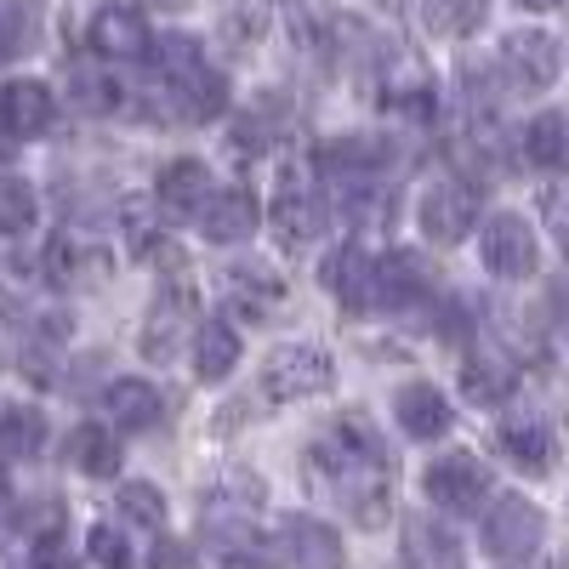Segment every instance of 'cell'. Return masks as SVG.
Segmentation results:
<instances>
[{
	"mask_svg": "<svg viewBox=\"0 0 569 569\" xmlns=\"http://www.w3.org/2000/svg\"><path fill=\"white\" fill-rule=\"evenodd\" d=\"M154 58H160V74H166L171 114L194 120V126H206V120L228 114V98H233V91H228V74L206 63L200 40H188V34H160Z\"/></svg>",
	"mask_w": 569,
	"mask_h": 569,
	"instance_id": "cell-1",
	"label": "cell"
},
{
	"mask_svg": "<svg viewBox=\"0 0 569 569\" xmlns=\"http://www.w3.org/2000/svg\"><path fill=\"white\" fill-rule=\"evenodd\" d=\"M479 188H472L467 177H433L416 194V228L427 246H461L472 228H479Z\"/></svg>",
	"mask_w": 569,
	"mask_h": 569,
	"instance_id": "cell-2",
	"label": "cell"
},
{
	"mask_svg": "<svg viewBox=\"0 0 569 569\" xmlns=\"http://www.w3.org/2000/svg\"><path fill=\"white\" fill-rule=\"evenodd\" d=\"M479 262L490 279H507V284L530 279L541 268V240H536L530 217L525 211H490L479 222Z\"/></svg>",
	"mask_w": 569,
	"mask_h": 569,
	"instance_id": "cell-3",
	"label": "cell"
},
{
	"mask_svg": "<svg viewBox=\"0 0 569 569\" xmlns=\"http://www.w3.org/2000/svg\"><path fill=\"white\" fill-rule=\"evenodd\" d=\"M421 490L439 512H479V507H490L496 479L472 450H445V456H433L421 467Z\"/></svg>",
	"mask_w": 569,
	"mask_h": 569,
	"instance_id": "cell-4",
	"label": "cell"
},
{
	"mask_svg": "<svg viewBox=\"0 0 569 569\" xmlns=\"http://www.w3.org/2000/svg\"><path fill=\"white\" fill-rule=\"evenodd\" d=\"M330 382H337V365H330V353L319 342H284L262 365V393L279 405L319 399V393H330Z\"/></svg>",
	"mask_w": 569,
	"mask_h": 569,
	"instance_id": "cell-5",
	"label": "cell"
},
{
	"mask_svg": "<svg viewBox=\"0 0 569 569\" xmlns=\"http://www.w3.org/2000/svg\"><path fill=\"white\" fill-rule=\"evenodd\" d=\"M268 222L279 233V246H313L330 228V200L308 171H284L273 200H268Z\"/></svg>",
	"mask_w": 569,
	"mask_h": 569,
	"instance_id": "cell-6",
	"label": "cell"
},
{
	"mask_svg": "<svg viewBox=\"0 0 569 569\" xmlns=\"http://www.w3.org/2000/svg\"><path fill=\"white\" fill-rule=\"evenodd\" d=\"M547 536V512L530 501V496H496L485 507V525H479V541L490 558L501 563H525Z\"/></svg>",
	"mask_w": 569,
	"mask_h": 569,
	"instance_id": "cell-7",
	"label": "cell"
},
{
	"mask_svg": "<svg viewBox=\"0 0 569 569\" xmlns=\"http://www.w3.org/2000/svg\"><path fill=\"white\" fill-rule=\"evenodd\" d=\"M319 284L342 313H370L382 308V257H370L365 246H337L319 262Z\"/></svg>",
	"mask_w": 569,
	"mask_h": 569,
	"instance_id": "cell-8",
	"label": "cell"
},
{
	"mask_svg": "<svg viewBox=\"0 0 569 569\" xmlns=\"http://www.w3.org/2000/svg\"><path fill=\"white\" fill-rule=\"evenodd\" d=\"M496 63H501L507 91H525V98H536V91H547V86L558 80L563 52H558V40H552L547 29H512V34L501 40Z\"/></svg>",
	"mask_w": 569,
	"mask_h": 569,
	"instance_id": "cell-9",
	"label": "cell"
},
{
	"mask_svg": "<svg viewBox=\"0 0 569 569\" xmlns=\"http://www.w3.org/2000/svg\"><path fill=\"white\" fill-rule=\"evenodd\" d=\"M211 194H217L211 166L194 160V154H177L154 177V217H166V222H200V211H206Z\"/></svg>",
	"mask_w": 569,
	"mask_h": 569,
	"instance_id": "cell-10",
	"label": "cell"
},
{
	"mask_svg": "<svg viewBox=\"0 0 569 569\" xmlns=\"http://www.w3.org/2000/svg\"><path fill=\"white\" fill-rule=\"evenodd\" d=\"M393 421L399 433L416 439V445H433V439H450L456 427V405L439 382H427V376H410V382L393 388Z\"/></svg>",
	"mask_w": 569,
	"mask_h": 569,
	"instance_id": "cell-11",
	"label": "cell"
},
{
	"mask_svg": "<svg viewBox=\"0 0 569 569\" xmlns=\"http://www.w3.org/2000/svg\"><path fill=\"white\" fill-rule=\"evenodd\" d=\"M273 558L279 569H348L342 536L319 525V518H284L273 530Z\"/></svg>",
	"mask_w": 569,
	"mask_h": 569,
	"instance_id": "cell-12",
	"label": "cell"
},
{
	"mask_svg": "<svg viewBox=\"0 0 569 569\" xmlns=\"http://www.w3.org/2000/svg\"><path fill=\"white\" fill-rule=\"evenodd\" d=\"M496 450L518 467V472H547L558 461V427L536 410H512L496 427Z\"/></svg>",
	"mask_w": 569,
	"mask_h": 569,
	"instance_id": "cell-13",
	"label": "cell"
},
{
	"mask_svg": "<svg viewBox=\"0 0 569 569\" xmlns=\"http://www.w3.org/2000/svg\"><path fill=\"white\" fill-rule=\"evenodd\" d=\"M58 120V98L46 80H7L0 86V137L12 142H34Z\"/></svg>",
	"mask_w": 569,
	"mask_h": 569,
	"instance_id": "cell-14",
	"label": "cell"
},
{
	"mask_svg": "<svg viewBox=\"0 0 569 569\" xmlns=\"http://www.w3.org/2000/svg\"><path fill=\"white\" fill-rule=\"evenodd\" d=\"M262 217H268L262 200L251 194V188L233 182V188H217V194L206 200V211H200V233H206L211 246H246L251 233L262 228Z\"/></svg>",
	"mask_w": 569,
	"mask_h": 569,
	"instance_id": "cell-15",
	"label": "cell"
},
{
	"mask_svg": "<svg viewBox=\"0 0 569 569\" xmlns=\"http://www.w3.org/2000/svg\"><path fill=\"white\" fill-rule=\"evenodd\" d=\"M86 40H91V52H98L103 63H137V58L154 52L149 23H142V12H131V7H103L98 18H91Z\"/></svg>",
	"mask_w": 569,
	"mask_h": 569,
	"instance_id": "cell-16",
	"label": "cell"
},
{
	"mask_svg": "<svg viewBox=\"0 0 569 569\" xmlns=\"http://www.w3.org/2000/svg\"><path fill=\"white\" fill-rule=\"evenodd\" d=\"M399 547H405V563L410 569H467L461 536L445 525V518H433V512H410Z\"/></svg>",
	"mask_w": 569,
	"mask_h": 569,
	"instance_id": "cell-17",
	"label": "cell"
},
{
	"mask_svg": "<svg viewBox=\"0 0 569 569\" xmlns=\"http://www.w3.org/2000/svg\"><path fill=\"white\" fill-rule=\"evenodd\" d=\"M222 302H233V308L251 313V319H268L284 302V279L262 257H240V262L222 268Z\"/></svg>",
	"mask_w": 569,
	"mask_h": 569,
	"instance_id": "cell-18",
	"label": "cell"
},
{
	"mask_svg": "<svg viewBox=\"0 0 569 569\" xmlns=\"http://www.w3.org/2000/svg\"><path fill=\"white\" fill-rule=\"evenodd\" d=\"M188 302H194V297H188V284H166V291H154V308H149V319H142V353H149V359L166 365L182 337H194L200 319L188 313Z\"/></svg>",
	"mask_w": 569,
	"mask_h": 569,
	"instance_id": "cell-19",
	"label": "cell"
},
{
	"mask_svg": "<svg viewBox=\"0 0 569 569\" xmlns=\"http://www.w3.org/2000/svg\"><path fill=\"white\" fill-rule=\"evenodd\" d=\"M160 388L142 382V376H114V382L103 388V421L114 427V433H149V427L160 421Z\"/></svg>",
	"mask_w": 569,
	"mask_h": 569,
	"instance_id": "cell-20",
	"label": "cell"
},
{
	"mask_svg": "<svg viewBox=\"0 0 569 569\" xmlns=\"http://www.w3.org/2000/svg\"><path fill=\"white\" fill-rule=\"evenodd\" d=\"M188 359H194V376L206 388L228 382V376L240 370V330L228 319H200L194 337H188Z\"/></svg>",
	"mask_w": 569,
	"mask_h": 569,
	"instance_id": "cell-21",
	"label": "cell"
},
{
	"mask_svg": "<svg viewBox=\"0 0 569 569\" xmlns=\"http://www.w3.org/2000/svg\"><path fill=\"white\" fill-rule=\"evenodd\" d=\"M120 439H114V427L109 421H80L74 433L63 439V461L74 472H86V479H114L120 472Z\"/></svg>",
	"mask_w": 569,
	"mask_h": 569,
	"instance_id": "cell-22",
	"label": "cell"
},
{
	"mask_svg": "<svg viewBox=\"0 0 569 569\" xmlns=\"http://www.w3.org/2000/svg\"><path fill=\"white\" fill-rule=\"evenodd\" d=\"M433 297V268H427V257L421 251H388L382 257V308H393V313H405V308H416V302H427Z\"/></svg>",
	"mask_w": 569,
	"mask_h": 569,
	"instance_id": "cell-23",
	"label": "cell"
},
{
	"mask_svg": "<svg viewBox=\"0 0 569 569\" xmlns=\"http://www.w3.org/2000/svg\"><path fill=\"white\" fill-rule=\"evenodd\" d=\"M525 160L536 171H558L569 177V109H541L525 126Z\"/></svg>",
	"mask_w": 569,
	"mask_h": 569,
	"instance_id": "cell-24",
	"label": "cell"
},
{
	"mask_svg": "<svg viewBox=\"0 0 569 569\" xmlns=\"http://www.w3.org/2000/svg\"><path fill=\"white\" fill-rule=\"evenodd\" d=\"M512 388H518V370H512V359H501L496 348H479V353L461 359V393H467L472 405H501Z\"/></svg>",
	"mask_w": 569,
	"mask_h": 569,
	"instance_id": "cell-25",
	"label": "cell"
},
{
	"mask_svg": "<svg viewBox=\"0 0 569 569\" xmlns=\"http://www.w3.org/2000/svg\"><path fill=\"white\" fill-rule=\"evenodd\" d=\"M46 416L34 410V405H7L0 410V456L7 461H34L40 450H46Z\"/></svg>",
	"mask_w": 569,
	"mask_h": 569,
	"instance_id": "cell-26",
	"label": "cell"
},
{
	"mask_svg": "<svg viewBox=\"0 0 569 569\" xmlns=\"http://www.w3.org/2000/svg\"><path fill=\"white\" fill-rule=\"evenodd\" d=\"M262 479L257 472H246V467H228V472H217V485H206V496H200V512H246L251 518V507H262Z\"/></svg>",
	"mask_w": 569,
	"mask_h": 569,
	"instance_id": "cell-27",
	"label": "cell"
},
{
	"mask_svg": "<svg viewBox=\"0 0 569 569\" xmlns=\"http://www.w3.org/2000/svg\"><path fill=\"white\" fill-rule=\"evenodd\" d=\"M34 222H40L34 182H23L18 171H0V233H7V240H23Z\"/></svg>",
	"mask_w": 569,
	"mask_h": 569,
	"instance_id": "cell-28",
	"label": "cell"
},
{
	"mask_svg": "<svg viewBox=\"0 0 569 569\" xmlns=\"http://www.w3.org/2000/svg\"><path fill=\"white\" fill-rule=\"evenodd\" d=\"M114 507H120L126 525H142V530H166V512H171V501H166V490L154 479H126Z\"/></svg>",
	"mask_w": 569,
	"mask_h": 569,
	"instance_id": "cell-29",
	"label": "cell"
},
{
	"mask_svg": "<svg viewBox=\"0 0 569 569\" xmlns=\"http://www.w3.org/2000/svg\"><path fill=\"white\" fill-rule=\"evenodd\" d=\"M69 109L74 114H114L120 109V86L103 69H69Z\"/></svg>",
	"mask_w": 569,
	"mask_h": 569,
	"instance_id": "cell-30",
	"label": "cell"
},
{
	"mask_svg": "<svg viewBox=\"0 0 569 569\" xmlns=\"http://www.w3.org/2000/svg\"><path fill=\"white\" fill-rule=\"evenodd\" d=\"M421 18H427V29H433V34L461 40V34H472V29L490 18V0H427Z\"/></svg>",
	"mask_w": 569,
	"mask_h": 569,
	"instance_id": "cell-31",
	"label": "cell"
},
{
	"mask_svg": "<svg viewBox=\"0 0 569 569\" xmlns=\"http://www.w3.org/2000/svg\"><path fill=\"white\" fill-rule=\"evenodd\" d=\"M86 558L98 563V569H137L131 536L114 530V525H91V530H86Z\"/></svg>",
	"mask_w": 569,
	"mask_h": 569,
	"instance_id": "cell-32",
	"label": "cell"
},
{
	"mask_svg": "<svg viewBox=\"0 0 569 569\" xmlns=\"http://www.w3.org/2000/svg\"><path fill=\"white\" fill-rule=\"evenodd\" d=\"M34 40H40V29H34V12L29 7H0V63L29 58Z\"/></svg>",
	"mask_w": 569,
	"mask_h": 569,
	"instance_id": "cell-33",
	"label": "cell"
},
{
	"mask_svg": "<svg viewBox=\"0 0 569 569\" xmlns=\"http://www.w3.org/2000/svg\"><path fill=\"white\" fill-rule=\"evenodd\" d=\"M29 569H74L69 530H40V536L29 541Z\"/></svg>",
	"mask_w": 569,
	"mask_h": 569,
	"instance_id": "cell-34",
	"label": "cell"
},
{
	"mask_svg": "<svg viewBox=\"0 0 569 569\" xmlns=\"http://www.w3.org/2000/svg\"><path fill=\"white\" fill-rule=\"evenodd\" d=\"M541 222H547V233H552V246L569 257V182L541 194Z\"/></svg>",
	"mask_w": 569,
	"mask_h": 569,
	"instance_id": "cell-35",
	"label": "cell"
},
{
	"mask_svg": "<svg viewBox=\"0 0 569 569\" xmlns=\"http://www.w3.org/2000/svg\"><path fill=\"white\" fill-rule=\"evenodd\" d=\"M149 569H200V558H194V547H188V541L160 536L154 552H149Z\"/></svg>",
	"mask_w": 569,
	"mask_h": 569,
	"instance_id": "cell-36",
	"label": "cell"
},
{
	"mask_svg": "<svg viewBox=\"0 0 569 569\" xmlns=\"http://www.w3.org/2000/svg\"><path fill=\"white\" fill-rule=\"evenodd\" d=\"M525 12H558V7H569V0H518Z\"/></svg>",
	"mask_w": 569,
	"mask_h": 569,
	"instance_id": "cell-37",
	"label": "cell"
}]
</instances>
